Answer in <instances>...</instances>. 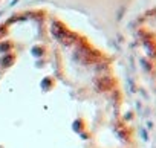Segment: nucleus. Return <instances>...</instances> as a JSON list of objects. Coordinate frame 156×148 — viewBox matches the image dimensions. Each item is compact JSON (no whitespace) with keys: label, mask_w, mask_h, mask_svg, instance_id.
I'll list each match as a JSON object with an SVG mask.
<instances>
[{"label":"nucleus","mask_w":156,"mask_h":148,"mask_svg":"<svg viewBox=\"0 0 156 148\" xmlns=\"http://www.w3.org/2000/svg\"><path fill=\"white\" fill-rule=\"evenodd\" d=\"M116 77L38 26L0 34V148H132Z\"/></svg>","instance_id":"nucleus-1"}]
</instances>
